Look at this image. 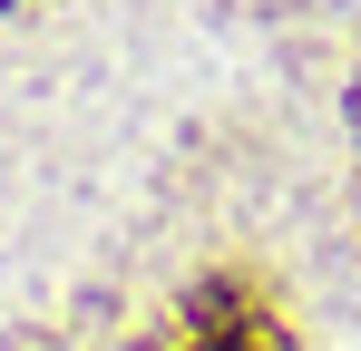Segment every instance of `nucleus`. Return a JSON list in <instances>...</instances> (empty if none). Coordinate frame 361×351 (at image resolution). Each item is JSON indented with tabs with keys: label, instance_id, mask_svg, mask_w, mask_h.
Instances as JSON below:
<instances>
[{
	"label": "nucleus",
	"instance_id": "f257e3e1",
	"mask_svg": "<svg viewBox=\"0 0 361 351\" xmlns=\"http://www.w3.org/2000/svg\"><path fill=\"white\" fill-rule=\"evenodd\" d=\"M352 127H361V88H352Z\"/></svg>",
	"mask_w": 361,
	"mask_h": 351
}]
</instances>
